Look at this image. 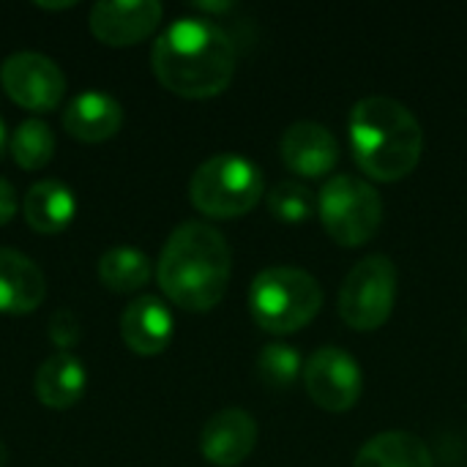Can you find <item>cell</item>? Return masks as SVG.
<instances>
[{
    "mask_svg": "<svg viewBox=\"0 0 467 467\" xmlns=\"http://www.w3.org/2000/svg\"><path fill=\"white\" fill-rule=\"evenodd\" d=\"M44 296V271L27 254L0 246V315H30Z\"/></svg>",
    "mask_w": 467,
    "mask_h": 467,
    "instance_id": "14",
    "label": "cell"
},
{
    "mask_svg": "<svg viewBox=\"0 0 467 467\" xmlns=\"http://www.w3.org/2000/svg\"><path fill=\"white\" fill-rule=\"evenodd\" d=\"M265 200H268V211L282 222H306L317 208L315 192L296 178L276 181Z\"/></svg>",
    "mask_w": 467,
    "mask_h": 467,
    "instance_id": "21",
    "label": "cell"
},
{
    "mask_svg": "<svg viewBox=\"0 0 467 467\" xmlns=\"http://www.w3.org/2000/svg\"><path fill=\"white\" fill-rule=\"evenodd\" d=\"M353 467H432V451L408 430H386L358 449Z\"/></svg>",
    "mask_w": 467,
    "mask_h": 467,
    "instance_id": "18",
    "label": "cell"
},
{
    "mask_svg": "<svg viewBox=\"0 0 467 467\" xmlns=\"http://www.w3.org/2000/svg\"><path fill=\"white\" fill-rule=\"evenodd\" d=\"M350 145L358 167L378 181L405 178L421 159L424 129L394 96H364L350 109Z\"/></svg>",
    "mask_w": 467,
    "mask_h": 467,
    "instance_id": "3",
    "label": "cell"
},
{
    "mask_svg": "<svg viewBox=\"0 0 467 467\" xmlns=\"http://www.w3.org/2000/svg\"><path fill=\"white\" fill-rule=\"evenodd\" d=\"M317 213L334 241L358 246L378 233L383 222V200L361 175L339 172L323 183L317 194Z\"/></svg>",
    "mask_w": 467,
    "mask_h": 467,
    "instance_id": "6",
    "label": "cell"
},
{
    "mask_svg": "<svg viewBox=\"0 0 467 467\" xmlns=\"http://www.w3.org/2000/svg\"><path fill=\"white\" fill-rule=\"evenodd\" d=\"M5 145H8V134H5V123H3V118H0V159H3V153H5Z\"/></svg>",
    "mask_w": 467,
    "mask_h": 467,
    "instance_id": "25",
    "label": "cell"
},
{
    "mask_svg": "<svg viewBox=\"0 0 467 467\" xmlns=\"http://www.w3.org/2000/svg\"><path fill=\"white\" fill-rule=\"evenodd\" d=\"M233 252L224 235L208 222L178 224L156 263V279L161 293L181 309L208 312L213 309L230 285Z\"/></svg>",
    "mask_w": 467,
    "mask_h": 467,
    "instance_id": "2",
    "label": "cell"
},
{
    "mask_svg": "<svg viewBox=\"0 0 467 467\" xmlns=\"http://www.w3.org/2000/svg\"><path fill=\"white\" fill-rule=\"evenodd\" d=\"M397 301V263L383 254L361 257L339 287V315L358 331L383 326Z\"/></svg>",
    "mask_w": 467,
    "mask_h": 467,
    "instance_id": "7",
    "label": "cell"
},
{
    "mask_svg": "<svg viewBox=\"0 0 467 467\" xmlns=\"http://www.w3.org/2000/svg\"><path fill=\"white\" fill-rule=\"evenodd\" d=\"M85 386H88L85 364L74 353H63V350L52 353L38 367L33 380V391L38 402L52 410H66L77 405L85 394Z\"/></svg>",
    "mask_w": 467,
    "mask_h": 467,
    "instance_id": "16",
    "label": "cell"
},
{
    "mask_svg": "<svg viewBox=\"0 0 467 467\" xmlns=\"http://www.w3.org/2000/svg\"><path fill=\"white\" fill-rule=\"evenodd\" d=\"M304 372L298 348L287 342H268L257 356V375L271 389H287Z\"/></svg>",
    "mask_w": 467,
    "mask_h": 467,
    "instance_id": "22",
    "label": "cell"
},
{
    "mask_svg": "<svg viewBox=\"0 0 467 467\" xmlns=\"http://www.w3.org/2000/svg\"><path fill=\"white\" fill-rule=\"evenodd\" d=\"M8 148L22 170H41L55 156V131L38 118H27L14 129Z\"/></svg>",
    "mask_w": 467,
    "mask_h": 467,
    "instance_id": "20",
    "label": "cell"
},
{
    "mask_svg": "<svg viewBox=\"0 0 467 467\" xmlns=\"http://www.w3.org/2000/svg\"><path fill=\"white\" fill-rule=\"evenodd\" d=\"M257 443V421L244 408H224L213 413L200 432V451L211 465H241Z\"/></svg>",
    "mask_w": 467,
    "mask_h": 467,
    "instance_id": "11",
    "label": "cell"
},
{
    "mask_svg": "<svg viewBox=\"0 0 467 467\" xmlns=\"http://www.w3.org/2000/svg\"><path fill=\"white\" fill-rule=\"evenodd\" d=\"M323 306V287L315 274L298 265H268L249 287V312L254 323L274 334L306 326Z\"/></svg>",
    "mask_w": 467,
    "mask_h": 467,
    "instance_id": "4",
    "label": "cell"
},
{
    "mask_svg": "<svg viewBox=\"0 0 467 467\" xmlns=\"http://www.w3.org/2000/svg\"><path fill=\"white\" fill-rule=\"evenodd\" d=\"M265 192L263 170L241 153H213L205 159L192 181V205L213 219H233L257 205Z\"/></svg>",
    "mask_w": 467,
    "mask_h": 467,
    "instance_id": "5",
    "label": "cell"
},
{
    "mask_svg": "<svg viewBox=\"0 0 467 467\" xmlns=\"http://www.w3.org/2000/svg\"><path fill=\"white\" fill-rule=\"evenodd\" d=\"M14 213H16V192L5 178H0V227L8 224Z\"/></svg>",
    "mask_w": 467,
    "mask_h": 467,
    "instance_id": "24",
    "label": "cell"
},
{
    "mask_svg": "<svg viewBox=\"0 0 467 467\" xmlns=\"http://www.w3.org/2000/svg\"><path fill=\"white\" fill-rule=\"evenodd\" d=\"M282 159L285 164L306 178H317L334 170L339 161V140L334 131L317 120H296L282 134Z\"/></svg>",
    "mask_w": 467,
    "mask_h": 467,
    "instance_id": "12",
    "label": "cell"
},
{
    "mask_svg": "<svg viewBox=\"0 0 467 467\" xmlns=\"http://www.w3.org/2000/svg\"><path fill=\"white\" fill-rule=\"evenodd\" d=\"M22 216L36 233L57 235L74 222L77 197L63 181H55V178L38 181L27 189L22 200Z\"/></svg>",
    "mask_w": 467,
    "mask_h": 467,
    "instance_id": "17",
    "label": "cell"
},
{
    "mask_svg": "<svg viewBox=\"0 0 467 467\" xmlns=\"http://www.w3.org/2000/svg\"><path fill=\"white\" fill-rule=\"evenodd\" d=\"M150 274V257L134 246H115L99 260V279L112 293H134L148 285Z\"/></svg>",
    "mask_w": 467,
    "mask_h": 467,
    "instance_id": "19",
    "label": "cell"
},
{
    "mask_svg": "<svg viewBox=\"0 0 467 467\" xmlns=\"http://www.w3.org/2000/svg\"><path fill=\"white\" fill-rule=\"evenodd\" d=\"M0 85L14 104L30 112H52L63 101L66 74L41 52H14L0 66Z\"/></svg>",
    "mask_w": 467,
    "mask_h": 467,
    "instance_id": "8",
    "label": "cell"
},
{
    "mask_svg": "<svg viewBox=\"0 0 467 467\" xmlns=\"http://www.w3.org/2000/svg\"><path fill=\"white\" fill-rule=\"evenodd\" d=\"M304 383L323 410H348L358 402L364 375L361 364L339 345H323L304 361Z\"/></svg>",
    "mask_w": 467,
    "mask_h": 467,
    "instance_id": "9",
    "label": "cell"
},
{
    "mask_svg": "<svg viewBox=\"0 0 467 467\" xmlns=\"http://www.w3.org/2000/svg\"><path fill=\"white\" fill-rule=\"evenodd\" d=\"M47 334H49V339H52V345L57 350L68 353L79 342V337H82V323H79V317L71 309L63 306V309L52 312V317L47 323Z\"/></svg>",
    "mask_w": 467,
    "mask_h": 467,
    "instance_id": "23",
    "label": "cell"
},
{
    "mask_svg": "<svg viewBox=\"0 0 467 467\" xmlns=\"http://www.w3.org/2000/svg\"><path fill=\"white\" fill-rule=\"evenodd\" d=\"M238 63L233 36L208 16H178L153 44L150 66L159 82L186 99L222 93Z\"/></svg>",
    "mask_w": 467,
    "mask_h": 467,
    "instance_id": "1",
    "label": "cell"
},
{
    "mask_svg": "<svg viewBox=\"0 0 467 467\" xmlns=\"http://www.w3.org/2000/svg\"><path fill=\"white\" fill-rule=\"evenodd\" d=\"M175 334V320L170 306L156 296L134 298L120 315L123 345L137 356H156L167 350Z\"/></svg>",
    "mask_w": 467,
    "mask_h": 467,
    "instance_id": "13",
    "label": "cell"
},
{
    "mask_svg": "<svg viewBox=\"0 0 467 467\" xmlns=\"http://www.w3.org/2000/svg\"><path fill=\"white\" fill-rule=\"evenodd\" d=\"M123 126V107L118 99L85 90L74 96L63 109V131L79 142H104Z\"/></svg>",
    "mask_w": 467,
    "mask_h": 467,
    "instance_id": "15",
    "label": "cell"
},
{
    "mask_svg": "<svg viewBox=\"0 0 467 467\" xmlns=\"http://www.w3.org/2000/svg\"><path fill=\"white\" fill-rule=\"evenodd\" d=\"M5 462H8V449H5V443L0 441V467H5Z\"/></svg>",
    "mask_w": 467,
    "mask_h": 467,
    "instance_id": "26",
    "label": "cell"
},
{
    "mask_svg": "<svg viewBox=\"0 0 467 467\" xmlns=\"http://www.w3.org/2000/svg\"><path fill=\"white\" fill-rule=\"evenodd\" d=\"M156 0H99L90 8V30L107 47H134L148 38L161 22Z\"/></svg>",
    "mask_w": 467,
    "mask_h": 467,
    "instance_id": "10",
    "label": "cell"
}]
</instances>
